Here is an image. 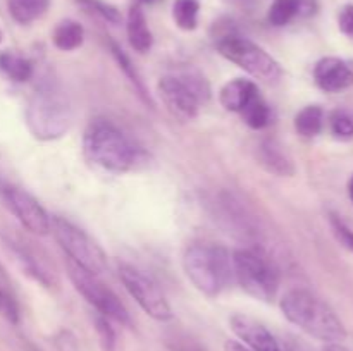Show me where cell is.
Returning a JSON list of instances; mask_svg holds the SVG:
<instances>
[{
    "label": "cell",
    "instance_id": "obj_1",
    "mask_svg": "<svg viewBox=\"0 0 353 351\" xmlns=\"http://www.w3.org/2000/svg\"><path fill=\"white\" fill-rule=\"evenodd\" d=\"M83 150L93 165L112 174L134 171L143 157V151L107 119H95L86 126Z\"/></svg>",
    "mask_w": 353,
    "mask_h": 351
},
{
    "label": "cell",
    "instance_id": "obj_2",
    "mask_svg": "<svg viewBox=\"0 0 353 351\" xmlns=\"http://www.w3.org/2000/svg\"><path fill=\"white\" fill-rule=\"evenodd\" d=\"M281 312L293 326L323 343H341L347 329L324 299L307 289H292L279 301Z\"/></svg>",
    "mask_w": 353,
    "mask_h": 351
},
{
    "label": "cell",
    "instance_id": "obj_3",
    "mask_svg": "<svg viewBox=\"0 0 353 351\" xmlns=\"http://www.w3.org/2000/svg\"><path fill=\"white\" fill-rule=\"evenodd\" d=\"M183 270L193 286L209 298L219 296L234 281L233 257L216 243H193L183 255Z\"/></svg>",
    "mask_w": 353,
    "mask_h": 351
},
{
    "label": "cell",
    "instance_id": "obj_4",
    "mask_svg": "<svg viewBox=\"0 0 353 351\" xmlns=\"http://www.w3.org/2000/svg\"><path fill=\"white\" fill-rule=\"evenodd\" d=\"M74 109L68 93L54 83H43L26 107V124L37 140L54 141L64 136L72 126Z\"/></svg>",
    "mask_w": 353,
    "mask_h": 351
},
{
    "label": "cell",
    "instance_id": "obj_5",
    "mask_svg": "<svg viewBox=\"0 0 353 351\" xmlns=\"http://www.w3.org/2000/svg\"><path fill=\"white\" fill-rule=\"evenodd\" d=\"M159 96L168 112L178 120H192L203 103L210 100V85L199 71H183L162 76L157 85Z\"/></svg>",
    "mask_w": 353,
    "mask_h": 351
},
{
    "label": "cell",
    "instance_id": "obj_6",
    "mask_svg": "<svg viewBox=\"0 0 353 351\" xmlns=\"http://www.w3.org/2000/svg\"><path fill=\"white\" fill-rule=\"evenodd\" d=\"M233 257L234 281L259 301H272L279 289V270L274 262L255 248H238Z\"/></svg>",
    "mask_w": 353,
    "mask_h": 351
},
{
    "label": "cell",
    "instance_id": "obj_7",
    "mask_svg": "<svg viewBox=\"0 0 353 351\" xmlns=\"http://www.w3.org/2000/svg\"><path fill=\"white\" fill-rule=\"evenodd\" d=\"M216 48L224 58L236 64L238 67L254 76L255 79L274 83L283 76L281 64L271 54H268L264 48L259 47L248 38L241 36V34H223L217 40Z\"/></svg>",
    "mask_w": 353,
    "mask_h": 351
},
{
    "label": "cell",
    "instance_id": "obj_8",
    "mask_svg": "<svg viewBox=\"0 0 353 351\" xmlns=\"http://www.w3.org/2000/svg\"><path fill=\"white\" fill-rule=\"evenodd\" d=\"M68 275L71 279L76 291L93 306L100 315L107 317L109 320L121 323V326H131V317L124 303L121 301L119 296L112 291L107 284H103L99 275L92 274L86 268L79 267L78 264L68 258L65 262Z\"/></svg>",
    "mask_w": 353,
    "mask_h": 351
},
{
    "label": "cell",
    "instance_id": "obj_9",
    "mask_svg": "<svg viewBox=\"0 0 353 351\" xmlns=\"http://www.w3.org/2000/svg\"><path fill=\"white\" fill-rule=\"evenodd\" d=\"M50 231L54 233L62 250L68 253L69 260L97 275L107 270V255L103 253L100 244L85 231L61 217L52 219Z\"/></svg>",
    "mask_w": 353,
    "mask_h": 351
},
{
    "label": "cell",
    "instance_id": "obj_10",
    "mask_svg": "<svg viewBox=\"0 0 353 351\" xmlns=\"http://www.w3.org/2000/svg\"><path fill=\"white\" fill-rule=\"evenodd\" d=\"M117 272H119V279L124 289L130 292L131 298L140 305V308L148 317L159 320V322H168L172 319L171 305L150 275L130 264H119Z\"/></svg>",
    "mask_w": 353,
    "mask_h": 351
},
{
    "label": "cell",
    "instance_id": "obj_11",
    "mask_svg": "<svg viewBox=\"0 0 353 351\" xmlns=\"http://www.w3.org/2000/svg\"><path fill=\"white\" fill-rule=\"evenodd\" d=\"M2 196L6 200V205L9 206V210L16 215L24 229L38 234V236H45L50 233L52 219L34 196L17 186H3Z\"/></svg>",
    "mask_w": 353,
    "mask_h": 351
},
{
    "label": "cell",
    "instance_id": "obj_12",
    "mask_svg": "<svg viewBox=\"0 0 353 351\" xmlns=\"http://www.w3.org/2000/svg\"><path fill=\"white\" fill-rule=\"evenodd\" d=\"M230 327L243 346L250 351H283L271 330L257 319L245 313H234L230 317Z\"/></svg>",
    "mask_w": 353,
    "mask_h": 351
},
{
    "label": "cell",
    "instance_id": "obj_13",
    "mask_svg": "<svg viewBox=\"0 0 353 351\" xmlns=\"http://www.w3.org/2000/svg\"><path fill=\"white\" fill-rule=\"evenodd\" d=\"M317 86L327 93H336L353 85V64L338 57H323L314 67Z\"/></svg>",
    "mask_w": 353,
    "mask_h": 351
},
{
    "label": "cell",
    "instance_id": "obj_14",
    "mask_svg": "<svg viewBox=\"0 0 353 351\" xmlns=\"http://www.w3.org/2000/svg\"><path fill=\"white\" fill-rule=\"evenodd\" d=\"M257 162L269 174L278 178H292L295 174V164L281 143L274 138H265L257 147Z\"/></svg>",
    "mask_w": 353,
    "mask_h": 351
},
{
    "label": "cell",
    "instance_id": "obj_15",
    "mask_svg": "<svg viewBox=\"0 0 353 351\" xmlns=\"http://www.w3.org/2000/svg\"><path fill=\"white\" fill-rule=\"evenodd\" d=\"M126 33L130 40L131 48H134L140 54H147L154 45V34L148 28L147 17L140 3H133L128 10L126 17Z\"/></svg>",
    "mask_w": 353,
    "mask_h": 351
},
{
    "label": "cell",
    "instance_id": "obj_16",
    "mask_svg": "<svg viewBox=\"0 0 353 351\" xmlns=\"http://www.w3.org/2000/svg\"><path fill=\"white\" fill-rule=\"evenodd\" d=\"M259 95V88L250 79H231L221 88V105L230 112L240 114L254 96Z\"/></svg>",
    "mask_w": 353,
    "mask_h": 351
},
{
    "label": "cell",
    "instance_id": "obj_17",
    "mask_svg": "<svg viewBox=\"0 0 353 351\" xmlns=\"http://www.w3.org/2000/svg\"><path fill=\"white\" fill-rule=\"evenodd\" d=\"M85 40V30L78 21L64 19L55 26L52 33V41L62 52H72L79 48Z\"/></svg>",
    "mask_w": 353,
    "mask_h": 351
},
{
    "label": "cell",
    "instance_id": "obj_18",
    "mask_svg": "<svg viewBox=\"0 0 353 351\" xmlns=\"http://www.w3.org/2000/svg\"><path fill=\"white\" fill-rule=\"evenodd\" d=\"M50 7V0H7L10 17L19 24H31L40 19Z\"/></svg>",
    "mask_w": 353,
    "mask_h": 351
},
{
    "label": "cell",
    "instance_id": "obj_19",
    "mask_svg": "<svg viewBox=\"0 0 353 351\" xmlns=\"http://www.w3.org/2000/svg\"><path fill=\"white\" fill-rule=\"evenodd\" d=\"M0 72L12 81L24 83L33 76V64L14 52H0Z\"/></svg>",
    "mask_w": 353,
    "mask_h": 351
},
{
    "label": "cell",
    "instance_id": "obj_20",
    "mask_svg": "<svg viewBox=\"0 0 353 351\" xmlns=\"http://www.w3.org/2000/svg\"><path fill=\"white\" fill-rule=\"evenodd\" d=\"M240 116L245 120V124L250 126L252 129H264L272 123V110L269 103L262 98L261 93L247 103V107L241 110Z\"/></svg>",
    "mask_w": 353,
    "mask_h": 351
},
{
    "label": "cell",
    "instance_id": "obj_21",
    "mask_svg": "<svg viewBox=\"0 0 353 351\" xmlns=\"http://www.w3.org/2000/svg\"><path fill=\"white\" fill-rule=\"evenodd\" d=\"M324 110L321 105H307L296 114L295 129L296 133L305 138L317 136L323 131Z\"/></svg>",
    "mask_w": 353,
    "mask_h": 351
},
{
    "label": "cell",
    "instance_id": "obj_22",
    "mask_svg": "<svg viewBox=\"0 0 353 351\" xmlns=\"http://www.w3.org/2000/svg\"><path fill=\"white\" fill-rule=\"evenodd\" d=\"M200 0H174L172 19L183 31H193L199 26Z\"/></svg>",
    "mask_w": 353,
    "mask_h": 351
},
{
    "label": "cell",
    "instance_id": "obj_23",
    "mask_svg": "<svg viewBox=\"0 0 353 351\" xmlns=\"http://www.w3.org/2000/svg\"><path fill=\"white\" fill-rule=\"evenodd\" d=\"M302 0H274L268 10V21L272 26H286L302 12Z\"/></svg>",
    "mask_w": 353,
    "mask_h": 351
},
{
    "label": "cell",
    "instance_id": "obj_24",
    "mask_svg": "<svg viewBox=\"0 0 353 351\" xmlns=\"http://www.w3.org/2000/svg\"><path fill=\"white\" fill-rule=\"evenodd\" d=\"M110 50H112V55H114V58H116L117 64H119V67L123 69L124 74H126L128 78H130L131 85L134 86V89H137V93H138V95H140V98L143 100V102L150 103V105H152V100H150V96H148L147 88H145L143 81H141L140 74H138V71H137V69H134V65L131 64L130 57H128V55L123 52V48H121L119 45L114 43V41H112V43H110Z\"/></svg>",
    "mask_w": 353,
    "mask_h": 351
},
{
    "label": "cell",
    "instance_id": "obj_25",
    "mask_svg": "<svg viewBox=\"0 0 353 351\" xmlns=\"http://www.w3.org/2000/svg\"><path fill=\"white\" fill-rule=\"evenodd\" d=\"M331 131L338 140H350L353 138V116L348 110L338 109L330 117Z\"/></svg>",
    "mask_w": 353,
    "mask_h": 351
},
{
    "label": "cell",
    "instance_id": "obj_26",
    "mask_svg": "<svg viewBox=\"0 0 353 351\" xmlns=\"http://www.w3.org/2000/svg\"><path fill=\"white\" fill-rule=\"evenodd\" d=\"M95 330L99 334L100 346L103 351H114L116 350V330H114L112 323L107 317L97 315L95 319Z\"/></svg>",
    "mask_w": 353,
    "mask_h": 351
},
{
    "label": "cell",
    "instance_id": "obj_27",
    "mask_svg": "<svg viewBox=\"0 0 353 351\" xmlns=\"http://www.w3.org/2000/svg\"><path fill=\"white\" fill-rule=\"evenodd\" d=\"M286 351H350L348 348L341 346L340 343H324L323 346H314L307 341L299 339V337H288L285 341Z\"/></svg>",
    "mask_w": 353,
    "mask_h": 351
},
{
    "label": "cell",
    "instance_id": "obj_28",
    "mask_svg": "<svg viewBox=\"0 0 353 351\" xmlns=\"http://www.w3.org/2000/svg\"><path fill=\"white\" fill-rule=\"evenodd\" d=\"M0 315L7 320V322L17 326L21 320L19 306H17L16 299L9 295L7 291L0 289Z\"/></svg>",
    "mask_w": 353,
    "mask_h": 351
},
{
    "label": "cell",
    "instance_id": "obj_29",
    "mask_svg": "<svg viewBox=\"0 0 353 351\" xmlns=\"http://www.w3.org/2000/svg\"><path fill=\"white\" fill-rule=\"evenodd\" d=\"M331 229H333L336 240L343 244L347 250L353 251V231L338 215H331Z\"/></svg>",
    "mask_w": 353,
    "mask_h": 351
},
{
    "label": "cell",
    "instance_id": "obj_30",
    "mask_svg": "<svg viewBox=\"0 0 353 351\" xmlns=\"http://www.w3.org/2000/svg\"><path fill=\"white\" fill-rule=\"evenodd\" d=\"M83 2H85L86 6L92 7L93 10H97L100 16L105 17V19L110 21V23H119V21H121L119 10H117L116 7L109 6V3L100 2V0H83Z\"/></svg>",
    "mask_w": 353,
    "mask_h": 351
},
{
    "label": "cell",
    "instance_id": "obj_31",
    "mask_svg": "<svg viewBox=\"0 0 353 351\" xmlns=\"http://www.w3.org/2000/svg\"><path fill=\"white\" fill-rule=\"evenodd\" d=\"M338 26L341 33L353 38V3H347L338 14Z\"/></svg>",
    "mask_w": 353,
    "mask_h": 351
},
{
    "label": "cell",
    "instance_id": "obj_32",
    "mask_svg": "<svg viewBox=\"0 0 353 351\" xmlns=\"http://www.w3.org/2000/svg\"><path fill=\"white\" fill-rule=\"evenodd\" d=\"M172 350L174 351H203L202 348L196 346V344H193V343H178L172 346Z\"/></svg>",
    "mask_w": 353,
    "mask_h": 351
},
{
    "label": "cell",
    "instance_id": "obj_33",
    "mask_svg": "<svg viewBox=\"0 0 353 351\" xmlns=\"http://www.w3.org/2000/svg\"><path fill=\"white\" fill-rule=\"evenodd\" d=\"M224 351H250L247 346H243L241 343H238V341H228L226 344H224Z\"/></svg>",
    "mask_w": 353,
    "mask_h": 351
},
{
    "label": "cell",
    "instance_id": "obj_34",
    "mask_svg": "<svg viewBox=\"0 0 353 351\" xmlns=\"http://www.w3.org/2000/svg\"><path fill=\"white\" fill-rule=\"evenodd\" d=\"M348 195H350V200L353 202V176L350 178V181H348Z\"/></svg>",
    "mask_w": 353,
    "mask_h": 351
},
{
    "label": "cell",
    "instance_id": "obj_35",
    "mask_svg": "<svg viewBox=\"0 0 353 351\" xmlns=\"http://www.w3.org/2000/svg\"><path fill=\"white\" fill-rule=\"evenodd\" d=\"M138 2H148V3H150V2H154V0H138Z\"/></svg>",
    "mask_w": 353,
    "mask_h": 351
},
{
    "label": "cell",
    "instance_id": "obj_36",
    "mask_svg": "<svg viewBox=\"0 0 353 351\" xmlns=\"http://www.w3.org/2000/svg\"><path fill=\"white\" fill-rule=\"evenodd\" d=\"M0 41H2V31H0Z\"/></svg>",
    "mask_w": 353,
    "mask_h": 351
}]
</instances>
